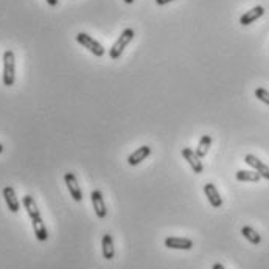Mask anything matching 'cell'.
<instances>
[{"label":"cell","mask_w":269,"mask_h":269,"mask_svg":"<svg viewBox=\"0 0 269 269\" xmlns=\"http://www.w3.org/2000/svg\"><path fill=\"white\" fill-rule=\"evenodd\" d=\"M212 269H226V268H224V266H223L221 263H215Z\"/></svg>","instance_id":"obj_22"},{"label":"cell","mask_w":269,"mask_h":269,"mask_svg":"<svg viewBox=\"0 0 269 269\" xmlns=\"http://www.w3.org/2000/svg\"><path fill=\"white\" fill-rule=\"evenodd\" d=\"M16 81V58L13 50H6L3 53V84L11 87Z\"/></svg>","instance_id":"obj_1"},{"label":"cell","mask_w":269,"mask_h":269,"mask_svg":"<svg viewBox=\"0 0 269 269\" xmlns=\"http://www.w3.org/2000/svg\"><path fill=\"white\" fill-rule=\"evenodd\" d=\"M90 199H92V205H94L95 215L98 216L100 220L106 218L108 209H106L105 199H103V193L100 190H94V192H92V194H90Z\"/></svg>","instance_id":"obj_7"},{"label":"cell","mask_w":269,"mask_h":269,"mask_svg":"<svg viewBox=\"0 0 269 269\" xmlns=\"http://www.w3.org/2000/svg\"><path fill=\"white\" fill-rule=\"evenodd\" d=\"M3 151V145L2 143H0V153H2Z\"/></svg>","instance_id":"obj_24"},{"label":"cell","mask_w":269,"mask_h":269,"mask_svg":"<svg viewBox=\"0 0 269 269\" xmlns=\"http://www.w3.org/2000/svg\"><path fill=\"white\" fill-rule=\"evenodd\" d=\"M101 251H103V257L106 260H112L115 257V247H114V238L109 233L103 235V240H101Z\"/></svg>","instance_id":"obj_12"},{"label":"cell","mask_w":269,"mask_h":269,"mask_svg":"<svg viewBox=\"0 0 269 269\" xmlns=\"http://www.w3.org/2000/svg\"><path fill=\"white\" fill-rule=\"evenodd\" d=\"M125 3H128V5H131V3H134V0H125Z\"/></svg>","instance_id":"obj_23"},{"label":"cell","mask_w":269,"mask_h":269,"mask_svg":"<svg viewBox=\"0 0 269 269\" xmlns=\"http://www.w3.org/2000/svg\"><path fill=\"white\" fill-rule=\"evenodd\" d=\"M204 193H205V196H207V199H209V202H210V205L212 207H215V209H220V207L223 205V198H221V194H220V192L216 190V187L213 184H205L204 185Z\"/></svg>","instance_id":"obj_9"},{"label":"cell","mask_w":269,"mask_h":269,"mask_svg":"<svg viewBox=\"0 0 269 269\" xmlns=\"http://www.w3.org/2000/svg\"><path fill=\"white\" fill-rule=\"evenodd\" d=\"M235 178H236V181H240V182H258V181L262 179V176L258 174L257 171H244V170H240V171H236Z\"/></svg>","instance_id":"obj_17"},{"label":"cell","mask_w":269,"mask_h":269,"mask_svg":"<svg viewBox=\"0 0 269 269\" xmlns=\"http://www.w3.org/2000/svg\"><path fill=\"white\" fill-rule=\"evenodd\" d=\"M244 162L249 165V167H252L258 174L262 176L263 179H268L269 181V167L266 163H263L258 157H255L254 154H246V157H244Z\"/></svg>","instance_id":"obj_8"},{"label":"cell","mask_w":269,"mask_h":269,"mask_svg":"<svg viewBox=\"0 0 269 269\" xmlns=\"http://www.w3.org/2000/svg\"><path fill=\"white\" fill-rule=\"evenodd\" d=\"M150 154H151V147H148V145H143V147L137 148L128 157V163L132 165V167H136V165H139L140 162H143L145 159H147Z\"/></svg>","instance_id":"obj_11"},{"label":"cell","mask_w":269,"mask_h":269,"mask_svg":"<svg viewBox=\"0 0 269 269\" xmlns=\"http://www.w3.org/2000/svg\"><path fill=\"white\" fill-rule=\"evenodd\" d=\"M263 14H265V8L258 5V6L249 9V11L244 13V14L240 17V24H241V25H251L252 22H255L257 19H260Z\"/></svg>","instance_id":"obj_13"},{"label":"cell","mask_w":269,"mask_h":269,"mask_svg":"<svg viewBox=\"0 0 269 269\" xmlns=\"http://www.w3.org/2000/svg\"><path fill=\"white\" fill-rule=\"evenodd\" d=\"M210 145H212V137L202 136V139L199 140V145H198V150H196V154H198L199 159L207 156V153H209V150H210Z\"/></svg>","instance_id":"obj_18"},{"label":"cell","mask_w":269,"mask_h":269,"mask_svg":"<svg viewBox=\"0 0 269 269\" xmlns=\"http://www.w3.org/2000/svg\"><path fill=\"white\" fill-rule=\"evenodd\" d=\"M22 202H24V207H25V210H27V213H28L30 218H32V220L39 218V216H40V212H39L38 205H36V201L33 199V196H30V194L24 196Z\"/></svg>","instance_id":"obj_15"},{"label":"cell","mask_w":269,"mask_h":269,"mask_svg":"<svg viewBox=\"0 0 269 269\" xmlns=\"http://www.w3.org/2000/svg\"><path fill=\"white\" fill-rule=\"evenodd\" d=\"M134 36H136V33H134L132 28L123 30V33L115 40V44H114L111 47V50H109V58L111 59H118L121 56V53H123V50H125L128 47V44L134 39Z\"/></svg>","instance_id":"obj_2"},{"label":"cell","mask_w":269,"mask_h":269,"mask_svg":"<svg viewBox=\"0 0 269 269\" xmlns=\"http://www.w3.org/2000/svg\"><path fill=\"white\" fill-rule=\"evenodd\" d=\"M32 224H33V231H35V235L39 241H47L48 240V232H47V227H45V223L42 221V218H35L32 220Z\"/></svg>","instance_id":"obj_14"},{"label":"cell","mask_w":269,"mask_h":269,"mask_svg":"<svg viewBox=\"0 0 269 269\" xmlns=\"http://www.w3.org/2000/svg\"><path fill=\"white\" fill-rule=\"evenodd\" d=\"M165 247L168 249H179V251H190L193 247V241L190 238L182 236H167L165 238Z\"/></svg>","instance_id":"obj_4"},{"label":"cell","mask_w":269,"mask_h":269,"mask_svg":"<svg viewBox=\"0 0 269 269\" xmlns=\"http://www.w3.org/2000/svg\"><path fill=\"white\" fill-rule=\"evenodd\" d=\"M170 2H173V0H156V3H157V5H167V3H170Z\"/></svg>","instance_id":"obj_20"},{"label":"cell","mask_w":269,"mask_h":269,"mask_svg":"<svg viewBox=\"0 0 269 269\" xmlns=\"http://www.w3.org/2000/svg\"><path fill=\"white\" fill-rule=\"evenodd\" d=\"M181 153H182L184 159L189 162V165L192 167L193 173L201 174V173L204 171V165H202L201 159L198 157V154H196V151H193L192 148H182Z\"/></svg>","instance_id":"obj_5"},{"label":"cell","mask_w":269,"mask_h":269,"mask_svg":"<svg viewBox=\"0 0 269 269\" xmlns=\"http://www.w3.org/2000/svg\"><path fill=\"white\" fill-rule=\"evenodd\" d=\"M255 97H257L258 100H260V101H263L265 105L269 106V92H268L266 89H263V87L255 89Z\"/></svg>","instance_id":"obj_19"},{"label":"cell","mask_w":269,"mask_h":269,"mask_svg":"<svg viewBox=\"0 0 269 269\" xmlns=\"http://www.w3.org/2000/svg\"><path fill=\"white\" fill-rule=\"evenodd\" d=\"M45 2H47L50 6H56V5H58V0H45Z\"/></svg>","instance_id":"obj_21"},{"label":"cell","mask_w":269,"mask_h":269,"mask_svg":"<svg viewBox=\"0 0 269 269\" xmlns=\"http://www.w3.org/2000/svg\"><path fill=\"white\" fill-rule=\"evenodd\" d=\"M241 235L246 238L247 241L252 243V244H260L262 243V235L258 233L257 231H254L251 226H244L243 229H241Z\"/></svg>","instance_id":"obj_16"},{"label":"cell","mask_w":269,"mask_h":269,"mask_svg":"<svg viewBox=\"0 0 269 269\" xmlns=\"http://www.w3.org/2000/svg\"><path fill=\"white\" fill-rule=\"evenodd\" d=\"M64 181H66V185H67V189L70 192V196L74 198V201L81 202V199H82V192H81L79 185H78L77 176L74 173H66L64 174Z\"/></svg>","instance_id":"obj_6"},{"label":"cell","mask_w":269,"mask_h":269,"mask_svg":"<svg viewBox=\"0 0 269 269\" xmlns=\"http://www.w3.org/2000/svg\"><path fill=\"white\" fill-rule=\"evenodd\" d=\"M3 198H5V202L8 205V210H11L13 213H17L20 209V204H19L16 192L11 185H6V187L3 189Z\"/></svg>","instance_id":"obj_10"},{"label":"cell","mask_w":269,"mask_h":269,"mask_svg":"<svg viewBox=\"0 0 269 269\" xmlns=\"http://www.w3.org/2000/svg\"><path fill=\"white\" fill-rule=\"evenodd\" d=\"M77 42L81 44L84 48H87L90 53H94L98 58H101L103 55H105V48H103V45L92 36H89L87 33H78L77 35Z\"/></svg>","instance_id":"obj_3"}]
</instances>
